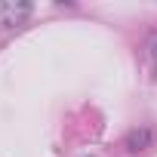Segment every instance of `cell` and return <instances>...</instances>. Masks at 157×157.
<instances>
[{
    "label": "cell",
    "instance_id": "obj_1",
    "mask_svg": "<svg viewBox=\"0 0 157 157\" xmlns=\"http://www.w3.org/2000/svg\"><path fill=\"white\" fill-rule=\"evenodd\" d=\"M34 13L31 3H0V28H19Z\"/></svg>",
    "mask_w": 157,
    "mask_h": 157
},
{
    "label": "cell",
    "instance_id": "obj_3",
    "mask_svg": "<svg viewBox=\"0 0 157 157\" xmlns=\"http://www.w3.org/2000/svg\"><path fill=\"white\" fill-rule=\"evenodd\" d=\"M148 62H151V68L157 74V34H151V40H148Z\"/></svg>",
    "mask_w": 157,
    "mask_h": 157
},
{
    "label": "cell",
    "instance_id": "obj_2",
    "mask_svg": "<svg viewBox=\"0 0 157 157\" xmlns=\"http://www.w3.org/2000/svg\"><path fill=\"white\" fill-rule=\"evenodd\" d=\"M154 136L148 132V129H142V132H132L129 139H126V145H129V151H142V145H148Z\"/></svg>",
    "mask_w": 157,
    "mask_h": 157
}]
</instances>
